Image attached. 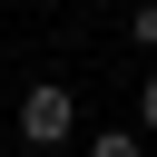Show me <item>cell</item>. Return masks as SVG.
Returning a JSON list of instances; mask_svg holds the SVG:
<instances>
[{
  "mask_svg": "<svg viewBox=\"0 0 157 157\" xmlns=\"http://www.w3.org/2000/svg\"><path fill=\"white\" fill-rule=\"evenodd\" d=\"M20 137L29 147H69L78 137V88L69 78H29L20 88Z\"/></svg>",
  "mask_w": 157,
  "mask_h": 157,
  "instance_id": "obj_1",
  "label": "cell"
},
{
  "mask_svg": "<svg viewBox=\"0 0 157 157\" xmlns=\"http://www.w3.org/2000/svg\"><path fill=\"white\" fill-rule=\"evenodd\" d=\"M88 157H147L137 128H88Z\"/></svg>",
  "mask_w": 157,
  "mask_h": 157,
  "instance_id": "obj_2",
  "label": "cell"
},
{
  "mask_svg": "<svg viewBox=\"0 0 157 157\" xmlns=\"http://www.w3.org/2000/svg\"><path fill=\"white\" fill-rule=\"evenodd\" d=\"M128 39H137V49L157 59V0H137V10H128Z\"/></svg>",
  "mask_w": 157,
  "mask_h": 157,
  "instance_id": "obj_3",
  "label": "cell"
},
{
  "mask_svg": "<svg viewBox=\"0 0 157 157\" xmlns=\"http://www.w3.org/2000/svg\"><path fill=\"white\" fill-rule=\"evenodd\" d=\"M137 137H157V59H147V78H137Z\"/></svg>",
  "mask_w": 157,
  "mask_h": 157,
  "instance_id": "obj_4",
  "label": "cell"
}]
</instances>
